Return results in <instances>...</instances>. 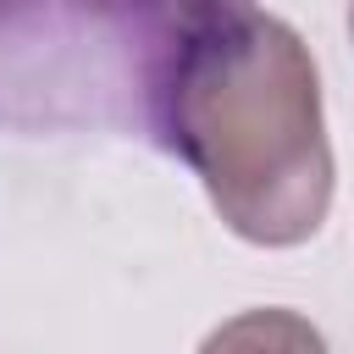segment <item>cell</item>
<instances>
[{
  "instance_id": "obj_1",
  "label": "cell",
  "mask_w": 354,
  "mask_h": 354,
  "mask_svg": "<svg viewBox=\"0 0 354 354\" xmlns=\"http://www.w3.org/2000/svg\"><path fill=\"white\" fill-rule=\"evenodd\" d=\"M138 133L177 155L216 216L293 249L332 210V144L304 39L254 0H166L144 55Z\"/></svg>"
},
{
  "instance_id": "obj_2",
  "label": "cell",
  "mask_w": 354,
  "mask_h": 354,
  "mask_svg": "<svg viewBox=\"0 0 354 354\" xmlns=\"http://www.w3.org/2000/svg\"><path fill=\"white\" fill-rule=\"evenodd\" d=\"M166 0H0V122L138 127Z\"/></svg>"
},
{
  "instance_id": "obj_3",
  "label": "cell",
  "mask_w": 354,
  "mask_h": 354,
  "mask_svg": "<svg viewBox=\"0 0 354 354\" xmlns=\"http://www.w3.org/2000/svg\"><path fill=\"white\" fill-rule=\"evenodd\" d=\"M199 354H326V337L310 315L266 304V310H243L232 321H221Z\"/></svg>"
},
{
  "instance_id": "obj_4",
  "label": "cell",
  "mask_w": 354,
  "mask_h": 354,
  "mask_svg": "<svg viewBox=\"0 0 354 354\" xmlns=\"http://www.w3.org/2000/svg\"><path fill=\"white\" fill-rule=\"evenodd\" d=\"M348 28H354V6H348Z\"/></svg>"
}]
</instances>
